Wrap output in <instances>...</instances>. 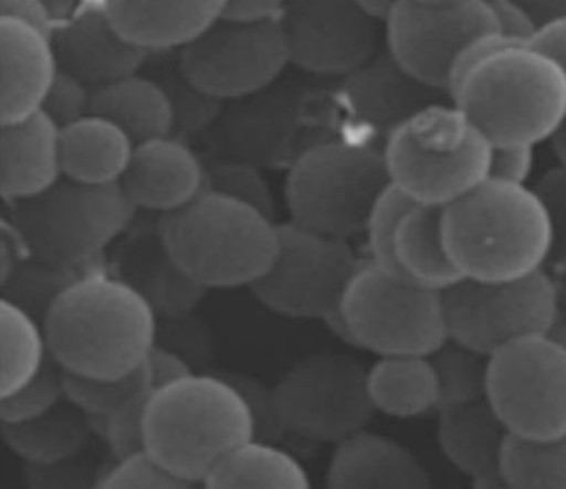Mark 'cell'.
I'll return each instance as SVG.
<instances>
[{
  "label": "cell",
  "mask_w": 566,
  "mask_h": 489,
  "mask_svg": "<svg viewBox=\"0 0 566 489\" xmlns=\"http://www.w3.org/2000/svg\"><path fill=\"white\" fill-rule=\"evenodd\" d=\"M50 355L76 378H127L158 343V316L140 288L106 274H84L44 318Z\"/></svg>",
  "instance_id": "cell-1"
},
{
  "label": "cell",
  "mask_w": 566,
  "mask_h": 489,
  "mask_svg": "<svg viewBox=\"0 0 566 489\" xmlns=\"http://www.w3.org/2000/svg\"><path fill=\"white\" fill-rule=\"evenodd\" d=\"M447 251L463 279L514 281L554 253L545 203L531 187L489 178L443 211Z\"/></svg>",
  "instance_id": "cell-2"
},
{
  "label": "cell",
  "mask_w": 566,
  "mask_h": 489,
  "mask_svg": "<svg viewBox=\"0 0 566 489\" xmlns=\"http://www.w3.org/2000/svg\"><path fill=\"white\" fill-rule=\"evenodd\" d=\"M253 439V414L223 373L192 372L153 389L147 397L144 451L197 485L229 454Z\"/></svg>",
  "instance_id": "cell-3"
},
{
  "label": "cell",
  "mask_w": 566,
  "mask_h": 489,
  "mask_svg": "<svg viewBox=\"0 0 566 489\" xmlns=\"http://www.w3.org/2000/svg\"><path fill=\"white\" fill-rule=\"evenodd\" d=\"M449 95L492 147H536L566 118L565 73L531 44L492 51Z\"/></svg>",
  "instance_id": "cell-4"
},
{
  "label": "cell",
  "mask_w": 566,
  "mask_h": 489,
  "mask_svg": "<svg viewBox=\"0 0 566 489\" xmlns=\"http://www.w3.org/2000/svg\"><path fill=\"white\" fill-rule=\"evenodd\" d=\"M158 240L180 273L202 290L253 288L279 254V225L220 192L206 191L160 217Z\"/></svg>",
  "instance_id": "cell-5"
},
{
  "label": "cell",
  "mask_w": 566,
  "mask_h": 489,
  "mask_svg": "<svg viewBox=\"0 0 566 489\" xmlns=\"http://www.w3.org/2000/svg\"><path fill=\"white\" fill-rule=\"evenodd\" d=\"M381 151L390 183L418 205L449 208L491 178L492 143L454 104L418 113Z\"/></svg>",
  "instance_id": "cell-6"
},
{
  "label": "cell",
  "mask_w": 566,
  "mask_h": 489,
  "mask_svg": "<svg viewBox=\"0 0 566 489\" xmlns=\"http://www.w3.org/2000/svg\"><path fill=\"white\" fill-rule=\"evenodd\" d=\"M390 187L384 151L354 141H319L294 160L285 180L291 222L349 242L365 234L379 198Z\"/></svg>",
  "instance_id": "cell-7"
},
{
  "label": "cell",
  "mask_w": 566,
  "mask_h": 489,
  "mask_svg": "<svg viewBox=\"0 0 566 489\" xmlns=\"http://www.w3.org/2000/svg\"><path fill=\"white\" fill-rule=\"evenodd\" d=\"M329 325L378 358H430L449 341L443 294L418 287L370 259L359 263Z\"/></svg>",
  "instance_id": "cell-8"
},
{
  "label": "cell",
  "mask_w": 566,
  "mask_h": 489,
  "mask_svg": "<svg viewBox=\"0 0 566 489\" xmlns=\"http://www.w3.org/2000/svg\"><path fill=\"white\" fill-rule=\"evenodd\" d=\"M4 217L33 259L82 270L126 233L135 205L118 185H84L62 178L41 196L8 203Z\"/></svg>",
  "instance_id": "cell-9"
},
{
  "label": "cell",
  "mask_w": 566,
  "mask_h": 489,
  "mask_svg": "<svg viewBox=\"0 0 566 489\" xmlns=\"http://www.w3.org/2000/svg\"><path fill=\"white\" fill-rule=\"evenodd\" d=\"M367 370L347 353L322 352L300 359L274 386L285 434L336 446L365 432L376 414Z\"/></svg>",
  "instance_id": "cell-10"
},
{
  "label": "cell",
  "mask_w": 566,
  "mask_h": 489,
  "mask_svg": "<svg viewBox=\"0 0 566 489\" xmlns=\"http://www.w3.org/2000/svg\"><path fill=\"white\" fill-rule=\"evenodd\" d=\"M449 341L491 358L509 344L548 333L559 321V293L545 273L514 281L463 279L443 293Z\"/></svg>",
  "instance_id": "cell-11"
},
{
  "label": "cell",
  "mask_w": 566,
  "mask_h": 489,
  "mask_svg": "<svg viewBox=\"0 0 566 489\" xmlns=\"http://www.w3.org/2000/svg\"><path fill=\"white\" fill-rule=\"evenodd\" d=\"M486 401L511 437L554 440L566 435V347L548 333L491 355Z\"/></svg>",
  "instance_id": "cell-12"
},
{
  "label": "cell",
  "mask_w": 566,
  "mask_h": 489,
  "mask_svg": "<svg viewBox=\"0 0 566 489\" xmlns=\"http://www.w3.org/2000/svg\"><path fill=\"white\" fill-rule=\"evenodd\" d=\"M279 242L273 267L254 285V296L285 318L329 323L361 263L349 242L293 222L280 223Z\"/></svg>",
  "instance_id": "cell-13"
},
{
  "label": "cell",
  "mask_w": 566,
  "mask_h": 489,
  "mask_svg": "<svg viewBox=\"0 0 566 489\" xmlns=\"http://www.w3.org/2000/svg\"><path fill=\"white\" fill-rule=\"evenodd\" d=\"M385 33L389 55L410 76L449 93L463 50L500 28L489 0H396Z\"/></svg>",
  "instance_id": "cell-14"
},
{
  "label": "cell",
  "mask_w": 566,
  "mask_h": 489,
  "mask_svg": "<svg viewBox=\"0 0 566 489\" xmlns=\"http://www.w3.org/2000/svg\"><path fill=\"white\" fill-rule=\"evenodd\" d=\"M184 75L212 100L234 102L276 84L291 64L282 22L220 21L178 55Z\"/></svg>",
  "instance_id": "cell-15"
},
{
  "label": "cell",
  "mask_w": 566,
  "mask_h": 489,
  "mask_svg": "<svg viewBox=\"0 0 566 489\" xmlns=\"http://www.w3.org/2000/svg\"><path fill=\"white\" fill-rule=\"evenodd\" d=\"M293 66L347 78L378 55V22L358 2H285L282 21Z\"/></svg>",
  "instance_id": "cell-16"
},
{
  "label": "cell",
  "mask_w": 566,
  "mask_h": 489,
  "mask_svg": "<svg viewBox=\"0 0 566 489\" xmlns=\"http://www.w3.org/2000/svg\"><path fill=\"white\" fill-rule=\"evenodd\" d=\"M53 47L61 71L93 92L138 75L149 59L122 39L107 17L106 2H81L75 17L55 31Z\"/></svg>",
  "instance_id": "cell-17"
},
{
  "label": "cell",
  "mask_w": 566,
  "mask_h": 489,
  "mask_svg": "<svg viewBox=\"0 0 566 489\" xmlns=\"http://www.w3.org/2000/svg\"><path fill=\"white\" fill-rule=\"evenodd\" d=\"M120 187L135 209L166 216L188 208L208 191V172L186 141L160 138L135 147Z\"/></svg>",
  "instance_id": "cell-18"
},
{
  "label": "cell",
  "mask_w": 566,
  "mask_h": 489,
  "mask_svg": "<svg viewBox=\"0 0 566 489\" xmlns=\"http://www.w3.org/2000/svg\"><path fill=\"white\" fill-rule=\"evenodd\" d=\"M440 95L410 76L389 51H379L342 86V102L354 121L385 140L418 113L440 104Z\"/></svg>",
  "instance_id": "cell-19"
},
{
  "label": "cell",
  "mask_w": 566,
  "mask_h": 489,
  "mask_svg": "<svg viewBox=\"0 0 566 489\" xmlns=\"http://www.w3.org/2000/svg\"><path fill=\"white\" fill-rule=\"evenodd\" d=\"M298 118V96L268 92L229 102L211 127L212 143L226 160L262 167L282 157Z\"/></svg>",
  "instance_id": "cell-20"
},
{
  "label": "cell",
  "mask_w": 566,
  "mask_h": 489,
  "mask_svg": "<svg viewBox=\"0 0 566 489\" xmlns=\"http://www.w3.org/2000/svg\"><path fill=\"white\" fill-rule=\"evenodd\" d=\"M2 61V126L19 124L42 111L56 75L55 47L50 36L15 21L0 19Z\"/></svg>",
  "instance_id": "cell-21"
},
{
  "label": "cell",
  "mask_w": 566,
  "mask_h": 489,
  "mask_svg": "<svg viewBox=\"0 0 566 489\" xmlns=\"http://www.w3.org/2000/svg\"><path fill=\"white\" fill-rule=\"evenodd\" d=\"M325 489H434V482L412 449L365 429L334 446Z\"/></svg>",
  "instance_id": "cell-22"
},
{
  "label": "cell",
  "mask_w": 566,
  "mask_h": 489,
  "mask_svg": "<svg viewBox=\"0 0 566 489\" xmlns=\"http://www.w3.org/2000/svg\"><path fill=\"white\" fill-rule=\"evenodd\" d=\"M107 17L124 41L146 55L184 51L222 17L223 0L203 2H106Z\"/></svg>",
  "instance_id": "cell-23"
},
{
  "label": "cell",
  "mask_w": 566,
  "mask_h": 489,
  "mask_svg": "<svg viewBox=\"0 0 566 489\" xmlns=\"http://www.w3.org/2000/svg\"><path fill=\"white\" fill-rule=\"evenodd\" d=\"M0 155V189L6 203L41 196L64 178L61 127L46 113L2 126Z\"/></svg>",
  "instance_id": "cell-24"
},
{
  "label": "cell",
  "mask_w": 566,
  "mask_h": 489,
  "mask_svg": "<svg viewBox=\"0 0 566 489\" xmlns=\"http://www.w3.org/2000/svg\"><path fill=\"white\" fill-rule=\"evenodd\" d=\"M436 440L455 471L475 486L500 488L501 455L509 432L489 401L450 406L438 412Z\"/></svg>",
  "instance_id": "cell-25"
},
{
  "label": "cell",
  "mask_w": 566,
  "mask_h": 489,
  "mask_svg": "<svg viewBox=\"0 0 566 489\" xmlns=\"http://www.w3.org/2000/svg\"><path fill=\"white\" fill-rule=\"evenodd\" d=\"M135 147L113 121L90 115L61 129L62 174L84 185H118Z\"/></svg>",
  "instance_id": "cell-26"
},
{
  "label": "cell",
  "mask_w": 566,
  "mask_h": 489,
  "mask_svg": "<svg viewBox=\"0 0 566 489\" xmlns=\"http://www.w3.org/2000/svg\"><path fill=\"white\" fill-rule=\"evenodd\" d=\"M443 211L415 203L395 234L396 270L401 278L441 294L463 281L447 251Z\"/></svg>",
  "instance_id": "cell-27"
},
{
  "label": "cell",
  "mask_w": 566,
  "mask_h": 489,
  "mask_svg": "<svg viewBox=\"0 0 566 489\" xmlns=\"http://www.w3.org/2000/svg\"><path fill=\"white\" fill-rule=\"evenodd\" d=\"M92 115L120 127L135 146L175 135L171 100L149 75H132L93 92Z\"/></svg>",
  "instance_id": "cell-28"
},
{
  "label": "cell",
  "mask_w": 566,
  "mask_h": 489,
  "mask_svg": "<svg viewBox=\"0 0 566 489\" xmlns=\"http://www.w3.org/2000/svg\"><path fill=\"white\" fill-rule=\"evenodd\" d=\"M367 390L376 414L392 419H420L441 408L438 373L424 355L378 358L367 370Z\"/></svg>",
  "instance_id": "cell-29"
},
{
  "label": "cell",
  "mask_w": 566,
  "mask_h": 489,
  "mask_svg": "<svg viewBox=\"0 0 566 489\" xmlns=\"http://www.w3.org/2000/svg\"><path fill=\"white\" fill-rule=\"evenodd\" d=\"M93 428L87 415L64 401L39 419L2 424V437L25 466H51L84 454Z\"/></svg>",
  "instance_id": "cell-30"
},
{
  "label": "cell",
  "mask_w": 566,
  "mask_h": 489,
  "mask_svg": "<svg viewBox=\"0 0 566 489\" xmlns=\"http://www.w3.org/2000/svg\"><path fill=\"white\" fill-rule=\"evenodd\" d=\"M202 489H314L304 463L279 443L253 439L212 469Z\"/></svg>",
  "instance_id": "cell-31"
},
{
  "label": "cell",
  "mask_w": 566,
  "mask_h": 489,
  "mask_svg": "<svg viewBox=\"0 0 566 489\" xmlns=\"http://www.w3.org/2000/svg\"><path fill=\"white\" fill-rule=\"evenodd\" d=\"M0 398H4L33 381L46 366L51 355L42 321L8 299H2L0 304Z\"/></svg>",
  "instance_id": "cell-32"
},
{
  "label": "cell",
  "mask_w": 566,
  "mask_h": 489,
  "mask_svg": "<svg viewBox=\"0 0 566 489\" xmlns=\"http://www.w3.org/2000/svg\"><path fill=\"white\" fill-rule=\"evenodd\" d=\"M501 489H566V435L554 440L506 439Z\"/></svg>",
  "instance_id": "cell-33"
},
{
  "label": "cell",
  "mask_w": 566,
  "mask_h": 489,
  "mask_svg": "<svg viewBox=\"0 0 566 489\" xmlns=\"http://www.w3.org/2000/svg\"><path fill=\"white\" fill-rule=\"evenodd\" d=\"M430 359L438 373L441 408L485 401L491 358L463 344L447 341Z\"/></svg>",
  "instance_id": "cell-34"
},
{
  "label": "cell",
  "mask_w": 566,
  "mask_h": 489,
  "mask_svg": "<svg viewBox=\"0 0 566 489\" xmlns=\"http://www.w3.org/2000/svg\"><path fill=\"white\" fill-rule=\"evenodd\" d=\"M84 276L73 268L56 267L28 257L2 281V299H8L44 323L48 310L71 283Z\"/></svg>",
  "instance_id": "cell-35"
},
{
  "label": "cell",
  "mask_w": 566,
  "mask_h": 489,
  "mask_svg": "<svg viewBox=\"0 0 566 489\" xmlns=\"http://www.w3.org/2000/svg\"><path fill=\"white\" fill-rule=\"evenodd\" d=\"M66 373V372H64ZM151 379L146 366L127 378L102 381V379L76 378L66 373V401L92 421H104L126 408L127 404L151 394Z\"/></svg>",
  "instance_id": "cell-36"
},
{
  "label": "cell",
  "mask_w": 566,
  "mask_h": 489,
  "mask_svg": "<svg viewBox=\"0 0 566 489\" xmlns=\"http://www.w3.org/2000/svg\"><path fill=\"white\" fill-rule=\"evenodd\" d=\"M158 56L160 59H157L153 67L160 71L149 76L163 86L164 92L171 100L175 121H177L175 132L197 135V132L211 129L218 117L222 115V102L212 100L208 95L198 92L197 87L189 82L188 76L184 75L178 59L177 64H172V62L164 61L163 55Z\"/></svg>",
  "instance_id": "cell-37"
},
{
  "label": "cell",
  "mask_w": 566,
  "mask_h": 489,
  "mask_svg": "<svg viewBox=\"0 0 566 489\" xmlns=\"http://www.w3.org/2000/svg\"><path fill=\"white\" fill-rule=\"evenodd\" d=\"M206 172H208V191L234 198L238 202L251 205L274 220L276 202H274L273 189L269 185L268 178L263 177L260 167L218 158L206 163Z\"/></svg>",
  "instance_id": "cell-38"
},
{
  "label": "cell",
  "mask_w": 566,
  "mask_h": 489,
  "mask_svg": "<svg viewBox=\"0 0 566 489\" xmlns=\"http://www.w3.org/2000/svg\"><path fill=\"white\" fill-rule=\"evenodd\" d=\"M66 401V373L50 359L42 372L24 389L0 398L2 424H21L50 414Z\"/></svg>",
  "instance_id": "cell-39"
},
{
  "label": "cell",
  "mask_w": 566,
  "mask_h": 489,
  "mask_svg": "<svg viewBox=\"0 0 566 489\" xmlns=\"http://www.w3.org/2000/svg\"><path fill=\"white\" fill-rule=\"evenodd\" d=\"M95 489H202V485L172 474L142 451L104 469Z\"/></svg>",
  "instance_id": "cell-40"
},
{
  "label": "cell",
  "mask_w": 566,
  "mask_h": 489,
  "mask_svg": "<svg viewBox=\"0 0 566 489\" xmlns=\"http://www.w3.org/2000/svg\"><path fill=\"white\" fill-rule=\"evenodd\" d=\"M412 205L415 202L390 183L389 189L381 194L376 203L375 211L370 214L369 223L365 228L370 262L389 273L398 274L395 263L396 228Z\"/></svg>",
  "instance_id": "cell-41"
},
{
  "label": "cell",
  "mask_w": 566,
  "mask_h": 489,
  "mask_svg": "<svg viewBox=\"0 0 566 489\" xmlns=\"http://www.w3.org/2000/svg\"><path fill=\"white\" fill-rule=\"evenodd\" d=\"M222 373L245 398V403H248L249 410L253 414L254 424H256V439L280 443L283 435H285V428H283L282 421H280L274 389L262 383L260 379L249 375V373Z\"/></svg>",
  "instance_id": "cell-42"
},
{
  "label": "cell",
  "mask_w": 566,
  "mask_h": 489,
  "mask_svg": "<svg viewBox=\"0 0 566 489\" xmlns=\"http://www.w3.org/2000/svg\"><path fill=\"white\" fill-rule=\"evenodd\" d=\"M147 397L127 404L117 414L104 421H93L101 428L102 439L112 451L115 460L126 459L144 451V410Z\"/></svg>",
  "instance_id": "cell-43"
},
{
  "label": "cell",
  "mask_w": 566,
  "mask_h": 489,
  "mask_svg": "<svg viewBox=\"0 0 566 489\" xmlns=\"http://www.w3.org/2000/svg\"><path fill=\"white\" fill-rule=\"evenodd\" d=\"M93 89L70 73L59 71L42 113H46L56 126L64 127L92 115Z\"/></svg>",
  "instance_id": "cell-44"
},
{
  "label": "cell",
  "mask_w": 566,
  "mask_h": 489,
  "mask_svg": "<svg viewBox=\"0 0 566 489\" xmlns=\"http://www.w3.org/2000/svg\"><path fill=\"white\" fill-rule=\"evenodd\" d=\"M102 471L84 454L59 465L25 466V489H95Z\"/></svg>",
  "instance_id": "cell-45"
},
{
  "label": "cell",
  "mask_w": 566,
  "mask_h": 489,
  "mask_svg": "<svg viewBox=\"0 0 566 489\" xmlns=\"http://www.w3.org/2000/svg\"><path fill=\"white\" fill-rule=\"evenodd\" d=\"M537 196L545 203L554 231V251L566 254V169L546 172L537 183Z\"/></svg>",
  "instance_id": "cell-46"
},
{
  "label": "cell",
  "mask_w": 566,
  "mask_h": 489,
  "mask_svg": "<svg viewBox=\"0 0 566 489\" xmlns=\"http://www.w3.org/2000/svg\"><path fill=\"white\" fill-rule=\"evenodd\" d=\"M534 147H492L491 178L526 185L534 171Z\"/></svg>",
  "instance_id": "cell-47"
},
{
  "label": "cell",
  "mask_w": 566,
  "mask_h": 489,
  "mask_svg": "<svg viewBox=\"0 0 566 489\" xmlns=\"http://www.w3.org/2000/svg\"><path fill=\"white\" fill-rule=\"evenodd\" d=\"M489 2L494 11L501 35L517 44H531L534 41L539 28L531 13L525 10V6L516 0H489Z\"/></svg>",
  "instance_id": "cell-48"
},
{
  "label": "cell",
  "mask_w": 566,
  "mask_h": 489,
  "mask_svg": "<svg viewBox=\"0 0 566 489\" xmlns=\"http://www.w3.org/2000/svg\"><path fill=\"white\" fill-rule=\"evenodd\" d=\"M285 2L280 0H223L222 21L233 24H269L282 22Z\"/></svg>",
  "instance_id": "cell-49"
},
{
  "label": "cell",
  "mask_w": 566,
  "mask_h": 489,
  "mask_svg": "<svg viewBox=\"0 0 566 489\" xmlns=\"http://www.w3.org/2000/svg\"><path fill=\"white\" fill-rule=\"evenodd\" d=\"M146 369L149 379H151L153 389H160L166 384L175 383L178 379L188 378L195 372L186 355L158 343L155 344V349L147 358Z\"/></svg>",
  "instance_id": "cell-50"
},
{
  "label": "cell",
  "mask_w": 566,
  "mask_h": 489,
  "mask_svg": "<svg viewBox=\"0 0 566 489\" xmlns=\"http://www.w3.org/2000/svg\"><path fill=\"white\" fill-rule=\"evenodd\" d=\"M15 19L35 28L53 41L56 24L51 19L46 2L42 0H2L0 2V19Z\"/></svg>",
  "instance_id": "cell-51"
},
{
  "label": "cell",
  "mask_w": 566,
  "mask_h": 489,
  "mask_svg": "<svg viewBox=\"0 0 566 489\" xmlns=\"http://www.w3.org/2000/svg\"><path fill=\"white\" fill-rule=\"evenodd\" d=\"M531 46L551 56L566 76V19L543 25L531 42Z\"/></svg>",
  "instance_id": "cell-52"
},
{
  "label": "cell",
  "mask_w": 566,
  "mask_h": 489,
  "mask_svg": "<svg viewBox=\"0 0 566 489\" xmlns=\"http://www.w3.org/2000/svg\"><path fill=\"white\" fill-rule=\"evenodd\" d=\"M0 248H2V254H0V257H2L0 259L2 262V274L0 276H2V281H4L22 262L30 257V254L25 251L22 237L19 236V233H17L8 220H2V242H0Z\"/></svg>",
  "instance_id": "cell-53"
},
{
  "label": "cell",
  "mask_w": 566,
  "mask_h": 489,
  "mask_svg": "<svg viewBox=\"0 0 566 489\" xmlns=\"http://www.w3.org/2000/svg\"><path fill=\"white\" fill-rule=\"evenodd\" d=\"M521 4L525 6V10L531 13L539 30L551 22L566 19V0H537V2H521Z\"/></svg>",
  "instance_id": "cell-54"
},
{
  "label": "cell",
  "mask_w": 566,
  "mask_h": 489,
  "mask_svg": "<svg viewBox=\"0 0 566 489\" xmlns=\"http://www.w3.org/2000/svg\"><path fill=\"white\" fill-rule=\"evenodd\" d=\"M358 4L369 19L378 22V24L379 22L387 24L390 15H392V10H395L396 0H364V2H358Z\"/></svg>",
  "instance_id": "cell-55"
},
{
  "label": "cell",
  "mask_w": 566,
  "mask_h": 489,
  "mask_svg": "<svg viewBox=\"0 0 566 489\" xmlns=\"http://www.w3.org/2000/svg\"><path fill=\"white\" fill-rule=\"evenodd\" d=\"M548 141H551L552 151L556 155L563 169H566V118L562 126L557 127V131L552 135Z\"/></svg>",
  "instance_id": "cell-56"
},
{
  "label": "cell",
  "mask_w": 566,
  "mask_h": 489,
  "mask_svg": "<svg viewBox=\"0 0 566 489\" xmlns=\"http://www.w3.org/2000/svg\"><path fill=\"white\" fill-rule=\"evenodd\" d=\"M469 489H501V488H492V486H474V488Z\"/></svg>",
  "instance_id": "cell-57"
}]
</instances>
